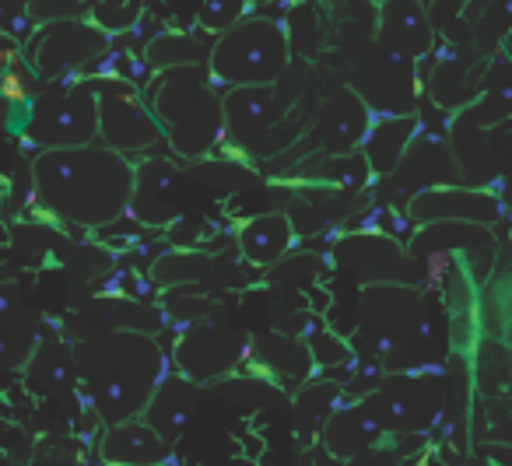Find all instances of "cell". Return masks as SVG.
<instances>
[{
	"instance_id": "obj_29",
	"label": "cell",
	"mask_w": 512,
	"mask_h": 466,
	"mask_svg": "<svg viewBox=\"0 0 512 466\" xmlns=\"http://www.w3.org/2000/svg\"><path fill=\"white\" fill-rule=\"evenodd\" d=\"M0 466H11V463H8V459H4V452H0Z\"/></svg>"
},
{
	"instance_id": "obj_17",
	"label": "cell",
	"mask_w": 512,
	"mask_h": 466,
	"mask_svg": "<svg viewBox=\"0 0 512 466\" xmlns=\"http://www.w3.org/2000/svg\"><path fill=\"white\" fill-rule=\"evenodd\" d=\"M197 396H200V382L186 379V375H165L158 382V389L151 393L148 407H144V421L165 438V442H176L183 435V428L190 424L193 407H197Z\"/></svg>"
},
{
	"instance_id": "obj_14",
	"label": "cell",
	"mask_w": 512,
	"mask_h": 466,
	"mask_svg": "<svg viewBox=\"0 0 512 466\" xmlns=\"http://www.w3.org/2000/svg\"><path fill=\"white\" fill-rule=\"evenodd\" d=\"M239 340L232 333L218 330V326H186L183 340L176 344V365L179 375L193 382L214 379V375L228 372L239 361Z\"/></svg>"
},
{
	"instance_id": "obj_21",
	"label": "cell",
	"mask_w": 512,
	"mask_h": 466,
	"mask_svg": "<svg viewBox=\"0 0 512 466\" xmlns=\"http://www.w3.org/2000/svg\"><path fill=\"white\" fill-rule=\"evenodd\" d=\"M211 43L207 36H193V32H162L144 46V64L148 71H179V67H207L211 57Z\"/></svg>"
},
{
	"instance_id": "obj_3",
	"label": "cell",
	"mask_w": 512,
	"mask_h": 466,
	"mask_svg": "<svg viewBox=\"0 0 512 466\" xmlns=\"http://www.w3.org/2000/svg\"><path fill=\"white\" fill-rule=\"evenodd\" d=\"M144 102L179 158L197 162L225 137V109L207 78V67L162 71Z\"/></svg>"
},
{
	"instance_id": "obj_26",
	"label": "cell",
	"mask_w": 512,
	"mask_h": 466,
	"mask_svg": "<svg viewBox=\"0 0 512 466\" xmlns=\"http://www.w3.org/2000/svg\"><path fill=\"white\" fill-rule=\"evenodd\" d=\"M309 358H313L316 365L330 368V365H341V361H348L351 347L344 344L337 333H330V330H323V326H320V333H313V337H309Z\"/></svg>"
},
{
	"instance_id": "obj_6",
	"label": "cell",
	"mask_w": 512,
	"mask_h": 466,
	"mask_svg": "<svg viewBox=\"0 0 512 466\" xmlns=\"http://www.w3.org/2000/svg\"><path fill=\"white\" fill-rule=\"evenodd\" d=\"M99 141V95L92 81H57L32 95L22 148L57 151Z\"/></svg>"
},
{
	"instance_id": "obj_7",
	"label": "cell",
	"mask_w": 512,
	"mask_h": 466,
	"mask_svg": "<svg viewBox=\"0 0 512 466\" xmlns=\"http://www.w3.org/2000/svg\"><path fill=\"white\" fill-rule=\"evenodd\" d=\"M109 53V36L88 18H64V22L39 25L36 39L29 46V71L36 81L57 85L74 81V74L92 67Z\"/></svg>"
},
{
	"instance_id": "obj_16",
	"label": "cell",
	"mask_w": 512,
	"mask_h": 466,
	"mask_svg": "<svg viewBox=\"0 0 512 466\" xmlns=\"http://www.w3.org/2000/svg\"><path fill=\"white\" fill-rule=\"evenodd\" d=\"M372 123V109L358 99L351 88H341L337 95H330L320 109V120H316V130H320V141L330 155L344 158L355 148H362L365 130Z\"/></svg>"
},
{
	"instance_id": "obj_10",
	"label": "cell",
	"mask_w": 512,
	"mask_h": 466,
	"mask_svg": "<svg viewBox=\"0 0 512 466\" xmlns=\"http://www.w3.org/2000/svg\"><path fill=\"white\" fill-rule=\"evenodd\" d=\"M372 43L404 64H418L435 50V25L421 0H383L376 11Z\"/></svg>"
},
{
	"instance_id": "obj_15",
	"label": "cell",
	"mask_w": 512,
	"mask_h": 466,
	"mask_svg": "<svg viewBox=\"0 0 512 466\" xmlns=\"http://www.w3.org/2000/svg\"><path fill=\"white\" fill-rule=\"evenodd\" d=\"M172 456V445L151 428L144 417L109 424L102 431L99 459L102 466H165Z\"/></svg>"
},
{
	"instance_id": "obj_28",
	"label": "cell",
	"mask_w": 512,
	"mask_h": 466,
	"mask_svg": "<svg viewBox=\"0 0 512 466\" xmlns=\"http://www.w3.org/2000/svg\"><path fill=\"white\" fill-rule=\"evenodd\" d=\"M267 4H274V0H249V8H267Z\"/></svg>"
},
{
	"instance_id": "obj_12",
	"label": "cell",
	"mask_w": 512,
	"mask_h": 466,
	"mask_svg": "<svg viewBox=\"0 0 512 466\" xmlns=\"http://www.w3.org/2000/svg\"><path fill=\"white\" fill-rule=\"evenodd\" d=\"M414 221L421 225H439V221H463V225H488L498 218V200L491 193L470 190V186H435L421 190L407 204Z\"/></svg>"
},
{
	"instance_id": "obj_19",
	"label": "cell",
	"mask_w": 512,
	"mask_h": 466,
	"mask_svg": "<svg viewBox=\"0 0 512 466\" xmlns=\"http://www.w3.org/2000/svg\"><path fill=\"white\" fill-rule=\"evenodd\" d=\"M239 253L253 267H274L295 242V221L281 211L256 214L239 228Z\"/></svg>"
},
{
	"instance_id": "obj_20",
	"label": "cell",
	"mask_w": 512,
	"mask_h": 466,
	"mask_svg": "<svg viewBox=\"0 0 512 466\" xmlns=\"http://www.w3.org/2000/svg\"><path fill=\"white\" fill-rule=\"evenodd\" d=\"M383 438V431L376 428V421L369 417V410L358 403H348V407H337L334 417L323 428V445L334 452L337 459H351L358 452H365L369 445H376Z\"/></svg>"
},
{
	"instance_id": "obj_11",
	"label": "cell",
	"mask_w": 512,
	"mask_h": 466,
	"mask_svg": "<svg viewBox=\"0 0 512 466\" xmlns=\"http://www.w3.org/2000/svg\"><path fill=\"white\" fill-rule=\"evenodd\" d=\"M43 340V319L29 305L22 284L0 281V375L22 372Z\"/></svg>"
},
{
	"instance_id": "obj_23",
	"label": "cell",
	"mask_w": 512,
	"mask_h": 466,
	"mask_svg": "<svg viewBox=\"0 0 512 466\" xmlns=\"http://www.w3.org/2000/svg\"><path fill=\"white\" fill-rule=\"evenodd\" d=\"M144 15V0H99L88 8V22L99 25L106 36H120V32L137 29Z\"/></svg>"
},
{
	"instance_id": "obj_25",
	"label": "cell",
	"mask_w": 512,
	"mask_h": 466,
	"mask_svg": "<svg viewBox=\"0 0 512 466\" xmlns=\"http://www.w3.org/2000/svg\"><path fill=\"white\" fill-rule=\"evenodd\" d=\"M25 15L36 25H50L64 22V18H88V4L85 0H29Z\"/></svg>"
},
{
	"instance_id": "obj_8",
	"label": "cell",
	"mask_w": 512,
	"mask_h": 466,
	"mask_svg": "<svg viewBox=\"0 0 512 466\" xmlns=\"http://www.w3.org/2000/svg\"><path fill=\"white\" fill-rule=\"evenodd\" d=\"M92 88L99 95V144L130 158L137 151H148L158 141H165L148 102L130 85H120L116 78H109L92 81Z\"/></svg>"
},
{
	"instance_id": "obj_24",
	"label": "cell",
	"mask_w": 512,
	"mask_h": 466,
	"mask_svg": "<svg viewBox=\"0 0 512 466\" xmlns=\"http://www.w3.org/2000/svg\"><path fill=\"white\" fill-rule=\"evenodd\" d=\"M242 18H249V0H204L197 11V25L207 39L225 36Z\"/></svg>"
},
{
	"instance_id": "obj_22",
	"label": "cell",
	"mask_w": 512,
	"mask_h": 466,
	"mask_svg": "<svg viewBox=\"0 0 512 466\" xmlns=\"http://www.w3.org/2000/svg\"><path fill=\"white\" fill-rule=\"evenodd\" d=\"M341 386L337 382H316V386H306L299 393V403H295V424L306 435H316V431L327 428V421L334 417V410L341 407Z\"/></svg>"
},
{
	"instance_id": "obj_13",
	"label": "cell",
	"mask_w": 512,
	"mask_h": 466,
	"mask_svg": "<svg viewBox=\"0 0 512 466\" xmlns=\"http://www.w3.org/2000/svg\"><path fill=\"white\" fill-rule=\"evenodd\" d=\"M221 109H225V134L239 144H253L278 127L285 102L278 99V85L232 88L221 99Z\"/></svg>"
},
{
	"instance_id": "obj_1",
	"label": "cell",
	"mask_w": 512,
	"mask_h": 466,
	"mask_svg": "<svg viewBox=\"0 0 512 466\" xmlns=\"http://www.w3.org/2000/svg\"><path fill=\"white\" fill-rule=\"evenodd\" d=\"M32 193L39 207L74 228H109L130 214L134 162L106 144L39 151L32 158Z\"/></svg>"
},
{
	"instance_id": "obj_4",
	"label": "cell",
	"mask_w": 512,
	"mask_h": 466,
	"mask_svg": "<svg viewBox=\"0 0 512 466\" xmlns=\"http://www.w3.org/2000/svg\"><path fill=\"white\" fill-rule=\"evenodd\" d=\"M362 333L372 340V361L404 372L428 358L435 344V323L425 309V295L400 284H369L362 291Z\"/></svg>"
},
{
	"instance_id": "obj_5",
	"label": "cell",
	"mask_w": 512,
	"mask_h": 466,
	"mask_svg": "<svg viewBox=\"0 0 512 466\" xmlns=\"http://www.w3.org/2000/svg\"><path fill=\"white\" fill-rule=\"evenodd\" d=\"M292 60V43L278 18H242L235 29L211 43L207 78L214 88H260L278 85Z\"/></svg>"
},
{
	"instance_id": "obj_9",
	"label": "cell",
	"mask_w": 512,
	"mask_h": 466,
	"mask_svg": "<svg viewBox=\"0 0 512 466\" xmlns=\"http://www.w3.org/2000/svg\"><path fill=\"white\" fill-rule=\"evenodd\" d=\"M369 417L383 435H414V431L428 428L442 410V389L435 379L425 375H400V379H386L376 393L362 400Z\"/></svg>"
},
{
	"instance_id": "obj_27",
	"label": "cell",
	"mask_w": 512,
	"mask_h": 466,
	"mask_svg": "<svg viewBox=\"0 0 512 466\" xmlns=\"http://www.w3.org/2000/svg\"><path fill=\"white\" fill-rule=\"evenodd\" d=\"M4 197H8V179H4V172H0V207H4Z\"/></svg>"
},
{
	"instance_id": "obj_2",
	"label": "cell",
	"mask_w": 512,
	"mask_h": 466,
	"mask_svg": "<svg viewBox=\"0 0 512 466\" xmlns=\"http://www.w3.org/2000/svg\"><path fill=\"white\" fill-rule=\"evenodd\" d=\"M74 379L88 410L102 424L141 417L158 382L169 375L158 340L134 326H116L71 344Z\"/></svg>"
},
{
	"instance_id": "obj_18",
	"label": "cell",
	"mask_w": 512,
	"mask_h": 466,
	"mask_svg": "<svg viewBox=\"0 0 512 466\" xmlns=\"http://www.w3.org/2000/svg\"><path fill=\"white\" fill-rule=\"evenodd\" d=\"M418 134V116H372L362 141V158L376 176H393V169L404 158L407 144Z\"/></svg>"
}]
</instances>
